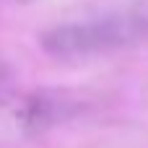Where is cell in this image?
Returning a JSON list of instances; mask_svg holds the SVG:
<instances>
[{
	"instance_id": "obj_2",
	"label": "cell",
	"mask_w": 148,
	"mask_h": 148,
	"mask_svg": "<svg viewBox=\"0 0 148 148\" xmlns=\"http://www.w3.org/2000/svg\"><path fill=\"white\" fill-rule=\"evenodd\" d=\"M3 122L10 127L13 135H39L81 112V104L70 96H55V94H31L26 99H18L16 104L10 96L0 104Z\"/></svg>"
},
{
	"instance_id": "obj_3",
	"label": "cell",
	"mask_w": 148,
	"mask_h": 148,
	"mask_svg": "<svg viewBox=\"0 0 148 148\" xmlns=\"http://www.w3.org/2000/svg\"><path fill=\"white\" fill-rule=\"evenodd\" d=\"M10 96V75L5 73V68L0 65V104Z\"/></svg>"
},
{
	"instance_id": "obj_1",
	"label": "cell",
	"mask_w": 148,
	"mask_h": 148,
	"mask_svg": "<svg viewBox=\"0 0 148 148\" xmlns=\"http://www.w3.org/2000/svg\"><path fill=\"white\" fill-rule=\"evenodd\" d=\"M148 39V18L143 13L117 10L78 21H65L39 36L42 49L57 60H86L138 47Z\"/></svg>"
}]
</instances>
